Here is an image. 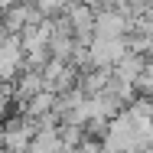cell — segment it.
<instances>
[{"instance_id": "1", "label": "cell", "mask_w": 153, "mask_h": 153, "mask_svg": "<svg viewBox=\"0 0 153 153\" xmlns=\"http://www.w3.org/2000/svg\"><path fill=\"white\" fill-rule=\"evenodd\" d=\"M62 150H65V143H62L59 127H39L26 153H62Z\"/></svg>"}, {"instance_id": "2", "label": "cell", "mask_w": 153, "mask_h": 153, "mask_svg": "<svg viewBox=\"0 0 153 153\" xmlns=\"http://www.w3.org/2000/svg\"><path fill=\"white\" fill-rule=\"evenodd\" d=\"M137 153H153V147H143V150H137Z\"/></svg>"}]
</instances>
